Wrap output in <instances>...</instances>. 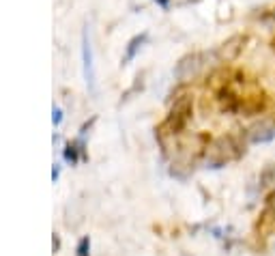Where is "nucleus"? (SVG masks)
I'll return each mask as SVG.
<instances>
[{"label":"nucleus","instance_id":"obj_7","mask_svg":"<svg viewBox=\"0 0 275 256\" xmlns=\"http://www.w3.org/2000/svg\"><path fill=\"white\" fill-rule=\"evenodd\" d=\"M243 41H245V37H241V35L228 39L226 43L221 45V58H223V60H234V58H237V56L241 54Z\"/></svg>","mask_w":275,"mask_h":256},{"label":"nucleus","instance_id":"obj_8","mask_svg":"<svg viewBox=\"0 0 275 256\" xmlns=\"http://www.w3.org/2000/svg\"><path fill=\"white\" fill-rule=\"evenodd\" d=\"M144 41H146V33H142V35H136L134 39L127 43V52H125V58H123V63H129L131 58H134L138 54V50L144 45Z\"/></svg>","mask_w":275,"mask_h":256},{"label":"nucleus","instance_id":"obj_9","mask_svg":"<svg viewBox=\"0 0 275 256\" xmlns=\"http://www.w3.org/2000/svg\"><path fill=\"white\" fill-rule=\"evenodd\" d=\"M271 183H275V164H271V166L264 168V172L260 175V190L269 188Z\"/></svg>","mask_w":275,"mask_h":256},{"label":"nucleus","instance_id":"obj_3","mask_svg":"<svg viewBox=\"0 0 275 256\" xmlns=\"http://www.w3.org/2000/svg\"><path fill=\"white\" fill-rule=\"evenodd\" d=\"M247 138L254 145H264V142H271L275 138V121L273 119H260L258 123L247 129Z\"/></svg>","mask_w":275,"mask_h":256},{"label":"nucleus","instance_id":"obj_12","mask_svg":"<svg viewBox=\"0 0 275 256\" xmlns=\"http://www.w3.org/2000/svg\"><path fill=\"white\" fill-rule=\"evenodd\" d=\"M155 3H159L161 7H164V9H168V5H170V0H155Z\"/></svg>","mask_w":275,"mask_h":256},{"label":"nucleus","instance_id":"obj_10","mask_svg":"<svg viewBox=\"0 0 275 256\" xmlns=\"http://www.w3.org/2000/svg\"><path fill=\"white\" fill-rule=\"evenodd\" d=\"M86 248H88V239H82V243H80V256H86Z\"/></svg>","mask_w":275,"mask_h":256},{"label":"nucleus","instance_id":"obj_1","mask_svg":"<svg viewBox=\"0 0 275 256\" xmlns=\"http://www.w3.org/2000/svg\"><path fill=\"white\" fill-rule=\"evenodd\" d=\"M243 153H245V149H243V142L234 136V134H226V136H219L211 145L207 164H209L211 168H221L223 164H228L232 159L241 157Z\"/></svg>","mask_w":275,"mask_h":256},{"label":"nucleus","instance_id":"obj_4","mask_svg":"<svg viewBox=\"0 0 275 256\" xmlns=\"http://www.w3.org/2000/svg\"><path fill=\"white\" fill-rule=\"evenodd\" d=\"M273 228H275V192L269 194V198L264 200V207L260 211V218L256 224V232L260 237H267Z\"/></svg>","mask_w":275,"mask_h":256},{"label":"nucleus","instance_id":"obj_2","mask_svg":"<svg viewBox=\"0 0 275 256\" xmlns=\"http://www.w3.org/2000/svg\"><path fill=\"white\" fill-rule=\"evenodd\" d=\"M191 95H183L174 101V106H172L170 114L164 123V127L168 129V134H179V131L185 129V125L189 123L191 119Z\"/></svg>","mask_w":275,"mask_h":256},{"label":"nucleus","instance_id":"obj_11","mask_svg":"<svg viewBox=\"0 0 275 256\" xmlns=\"http://www.w3.org/2000/svg\"><path fill=\"white\" fill-rule=\"evenodd\" d=\"M54 123H56V125H58V123H60V119H63V114H60V110H54Z\"/></svg>","mask_w":275,"mask_h":256},{"label":"nucleus","instance_id":"obj_6","mask_svg":"<svg viewBox=\"0 0 275 256\" xmlns=\"http://www.w3.org/2000/svg\"><path fill=\"white\" fill-rule=\"evenodd\" d=\"M267 104H269V99H267V95H264V93H260V95H249V97H245V99L241 101V110H239V112H243L245 117L260 114V112L267 110Z\"/></svg>","mask_w":275,"mask_h":256},{"label":"nucleus","instance_id":"obj_5","mask_svg":"<svg viewBox=\"0 0 275 256\" xmlns=\"http://www.w3.org/2000/svg\"><path fill=\"white\" fill-rule=\"evenodd\" d=\"M82 56H84V76H86V84L88 88L95 93V67H93V48H90V39L88 33L84 30L82 35Z\"/></svg>","mask_w":275,"mask_h":256}]
</instances>
